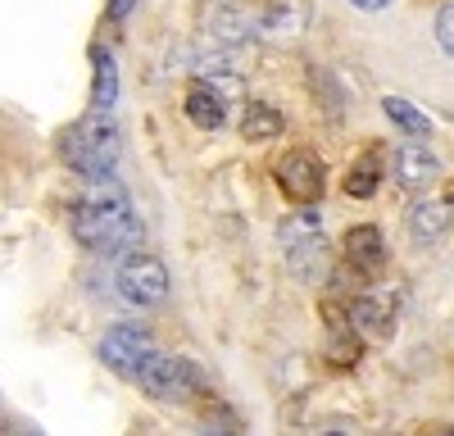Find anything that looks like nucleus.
Wrapping results in <instances>:
<instances>
[{
  "mask_svg": "<svg viewBox=\"0 0 454 436\" xmlns=\"http://www.w3.org/2000/svg\"><path fill=\"white\" fill-rule=\"evenodd\" d=\"M73 237L91 254H119L141 241V218L132 214V200L119 177L87 182L82 200L73 205Z\"/></svg>",
  "mask_w": 454,
  "mask_h": 436,
  "instance_id": "nucleus-1",
  "label": "nucleus"
},
{
  "mask_svg": "<svg viewBox=\"0 0 454 436\" xmlns=\"http://www.w3.org/2000/svg\"><path fill=\"white\" fill-rule=\"evenodd\" d=\"M59 155L64 164L96 182V177H114V164H119V128H114L109 109H91L87 119H78L73 128H64L59 136Z\"/></svg>",
  "mask_w": 454,
  "mask_h": 436,
  "instance_id": "nucleus-2",
  "label": "nucleus"
},
{
  "mask_svg": "<svg viewBox=\"0 0 454 436\" xmlns=\"http://www.w3.org/2000/svg\"><path fill=\"white\" fill-rule=\"evenodd\" d=\"M150 400H164V405H186L196 391H205V373L196 369L192 359H182V354H160V350H150L141 359V369L132 378Z\"/></svg>",
  "mask_w": 454,
  "mask_h": 436,
  "instance_id": "nucleus-3",
  "label": "nucleus"
},
{
  "mask_svg": "<svg viewBox=\"0 0 454 436\" xmlns=\"http://www.w3.org/2000/svg\"><path fill=\"white\" fill-rule=\"evenodd\" d=\"M282 250H286V269L305 282H318L327 269V241H323V218L318 214H295L282 223Z\"/></svg>",
  "mask_w": 454,
  "mask_h": 436,
  "instance_id": "nucleus-4",
  "label": "nucleus"
},
{
  "mask_svg": "<svg viewBox=\"0 0 454 436\" xmlns=\"http://www.w3.org/2000/svg\"><path fill=\"white\" fill-rule=\"evenodd\" d=\"M114 282H119V296L137 309H155V305L168 300V269H164V260H155V254H141V250L128 254Z\"/></svg>",
  "mask_w": 454,
  "mask_h": 436,
  "instance_id": "nucleus-5",
  "label": "nucleus"
},
{
  "mask_svg": "<svg viewBox=\"0 0 454 436\" xmlns=\"http://www.w3.org/2000/svg\"><path fill=\"white\" fill-rule=\"evenodd\" d=\"M155 350V341H150V332L141 323H119V327H109V332L100 337V363L105 369H114L119 378H137L141 369V359Z\"/></svg>",
  "mask_w": 454,
  "mask_h": 436,
  "instance_id": "nucleus-6",
  "label": "nucleus"
},
{
  "mask_svg": "<svg viewBox=\"0 0 454 436\" xmlns=\"http://www.w3.org/2000/svg\"><path fill=\"white\" fill-rule=\"evenodd\" d=\"M278 187L291 205H314L323 196V160L295 151L278 164Z\"/></svg>",
  "mask_w": 454,
  "mask_h": 436,
  "instance_id": "nucleus-7",
  "label": "nucleus"
},
{
  "mask_svg": "<svg viewBox=\"0 0 454 436\" xmlns=\"http://www.w3.org/2000/svg\"><path fill=\"white\" fill-rule=\"evenodd\" d=\"M391 173H395V182L404 191H427L432 182L441 177V164H436V155L427 151L423 141H404V145H395V155H391Z\"/></svg>",
  "mask_w": 454,
  "mask_h": 436,
  "instance_id": "nucleus-8",
  "label": "nucleus"
},
{
  "mask_svg": "<svg viewBox=\"0 0 454 436\" xmlns=\"http://www.w3.org/2000/svg\"><path fill=\"white\" fill-rule=\"evenodd\" d=\"M346 264H355L359 273H377L387 264V245H382V232H377L372 223H359L346 232Z\"/></svg>",
  "mask_w": 454,
  "mask_h": 436,
  "instance_id": "nucleus-9",
  "label": "nucleus"
},
{
  "mask_svg": "<svg viewBox=\"0 0 454 436\" xmlns=\"http://www.w3.org/2000/svg\"><path fill=\"white\" fill-rule=\"evenodd\" d=\"M186 119H192L200 132H218L223 119H227V105L209 82H192V91H186Z\"/></svg>",
  "mask_w": 454,
  "mask_h": 436,
  "instance_id": "nucleus-10",
  "label": "nucleus"
},
{
  "mask_svg": "<svg viewBox=\"0 0 454 436\" xmlns=\"http://www.w3.org/2000/svg\"><path fill=\"white\" fill-rule=\"evenodd\" d=\"M450 223H454V214H450L445 200H419V205L409 209V232H413V241H441V237L450 232Z\"/></svg>",
  "mask_w": 454,
  "mask_h": 436,
  "instance_id": "nucleus-11",
  "label": "nucleus"
},
{
  "mask_svg": "<svg viewBox=\"0 0 454 436\" xmlns=\"http://www.w3.org/2000/svg\"><path fill=\"white\" fill-rule=\"evenodd\" d=\"M282 132V114L273 105H263V100H250L246 105V114H241V136L246 141H269Z\"/></svg>",
  "mask_w": 454,
  "mask_h": 436,
  "instance_id": "nucleus-12",
  "label": "nucleus"
},
{
  "mask_svg": "<svg viewBox=\"0 0 454 436\" xmlns=\"http://www.w3.org/2000/svg\"><path fill=\"white\" fill-rule=\"evenodd\" d=\"M350 323L359 327V332H368V337H391V309H382L377 300H368L364 291L355 296V305H350Z\"/></svg>",
  "mask_w": 454,
  "mask_h": 436,
  "instance_id": "nucleus-13",
  "label": "nucleus"
},
{
  "mask_svg": "<svg viewBox=\"0 0 454 436\" xmlns=\"http://www.w3.org/2000/svg\"><path fill=\"white\" fill-rule=\"evenodd\" d=\"M377 182H382V155H377V151H368V155H359V160L350 164L346 191H350L355 200H368V196L377 191Z\"/></svg>",
  "mask_w": 454,
  "mask_h": 436,
  "instance_id": "nucleus-14",
  "label": "nucleus"
},
{
  "mask_svg": "<svg viewBox=\"0 0 454 436\" xmlns=\"http://www.w3.org/2000/svg\"><path fill=\"white\" fill-rule=\"evenodd\" d=\"M332 332V346H327V359L336 363V369H355L359 354H364V341H359V327L346 323V327H327Z\"/></svg>",
  "mask_w": 454,
  "mask_h": 436,
  "instance_id": "nucleus-15",
  "label": "nucleus"
},
{
  "mask_svg": "<svg viewBox=\"0 0 454 436\" xmlns=\"http://www.w3.org/2000/svg\"><path fill=\"white\" fill-rule=\"evenodd\" d=\"M119 100V73H114V59L105 51H96V87H91V105L96 109H114Z\"/></svg>",
  "mask_w": 454,
  "mask_h": 436,
  "instance_id": "nucleus-16",
  "label": "nucleus"
},
{
  "mask_svg": "<svg viewBox=\"0 0 454 436\" xmlns=\"http://www.w3.org/2000/svg\"><path fill=\"white\" fill-rule=\"evenodd\" d=\"M382 109H387V119H391L395 128H404L409 136H427V114H419V109H413L404 96H387Z\"/></svg>",
  "mask_w": 454,
  "mask_h": 436,
  "instance_id": "nucleus-17",
  "label": "nucleus"
},
{
  "mask_svg": "<svg viewBox=\"0 0 454 436\" xmlns=\"http://www.w3.org/2000/svg\"><path fill=\"white\" fill-rule=\"evenodd\" d=\"M436 42L454 55V5H445V10H441V19H436Z\"/></svg>",
  "mask_w": 454,
  "mask_h": 436,
  "instance_id": "nucleus-18",
  "label": "nucleus"
},
{
  "mask_svg": "<svg viewBox=\"0 0 454 436\" xmlns=\"http://www.w3.org/2000/svg\"><path fill=\"white\" fill-rule=\"evenodd\" d=\"M137 10V0H109V19H128Z\"/></svg>",
  "mask_w": 454,
  "mask_h": 436,
  "instance_id": "nucleus-19",
  "label": "nucleus"
},
{
  "mask_svg": "<svg viewBox=\"0 0 454 436\" xmlns=\"http://www.w3.org/2000/svg\"><path fill=\"white\" fill-rule=\"evenodd\" d=\"M350 5H355V10H387L391 0H350Z\"/></svg>",
  "mask_w": 454,
  "mask_h": 436,
  "instance_id": "nucleus-20",
  "label": "nucleus"
}]
</instances>
